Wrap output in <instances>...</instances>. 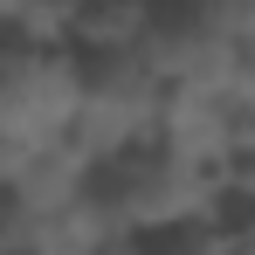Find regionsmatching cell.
I'll return each instance as SVG.
<instances>
[{
    "label": "cell",
    "instance_id": "cell-1",
    "mask_svg": "<svg viewBox=\"0 0 255 255\" xmlns=\"http://www.w3.org/2000/svg\"><path fill=\"white\" fill-rule=\"evenodd\" d=\"M131 255H235V242L200 207V214H179V221H159V228H138L131 235Z\"/></svg>",
    "mask_w": 255,
    "mask_h": 255
}]
</instances>
